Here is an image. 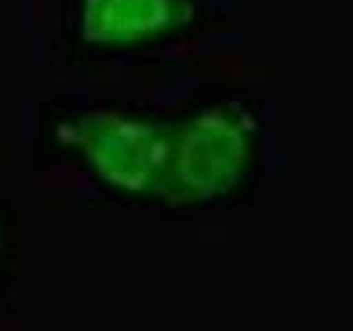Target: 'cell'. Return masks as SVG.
Segmentation results:
<instances>
[{
	"label": "cell",
	"instance_id": "1",
	"mask_svg": "<svg viewBox=\"0 0 353 331\" xmlns=\"http://www.w3.org/2000/svg\"><path fill=\"white\" fill-rule=\"evenodd\" d=\"M256 150V121L239 104H214L172 121L170 161L159 201L203 205L243 183Z\"/></svg>",
	"mask_w": 353,
	"mask_h": 331
},
{
	"label": "cell",
	"instance_id": "2",
	"mask_svg": "<svg viewBox=\"0 0 353 331\" xmlns=\"http://www.w3.org/2000/svg\"><path fill=\"white\" fill-rule=\"evenodd\" d=\"M55 137L108 188L159 199L170 161L172 121L128 110H84L64 117Z\"/></svg>",
	"mask_w": 353,
	"mask_h": 331
},
{
	"label": "cell",
	"instance_id": "3",
	"mask_svg": "<svg viewBox=\"0 0 353 331\" xmlns=\"http://www.w3.org/2000/svg\"><path fill=\"white\" fill-rule=\"evenodd\" d=\"M192 20V0H82L80 36L91 47L126 49L174 36Z\"/></svg>",
	"mask_w": 353,
	"mask_h": 331
}]
</instances>
